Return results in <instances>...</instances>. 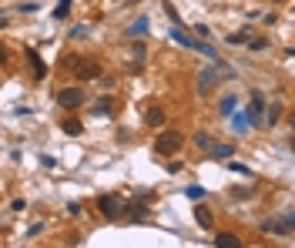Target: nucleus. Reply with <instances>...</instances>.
<instances>
[{
	"mask_svg": "<svg viewBox=\"0 0 295 248\" xmlns=\"http://www.w3.org/2000/svg\"><path fill=\"white\" fill-rule=\"evenodd\" d=\"M171 40H178V44H182V47H192V50H198V54H204V57H212V60H218V50H215V47L202 44V40H192V37L184 34V30H182V27H178V24L171 27Z\"/></svg>",
	"mask_w": 295,
	"mask_h": 248,
	"instance_id": "1",
	"label": "nucleus"
},
{
	"mask_svg": "<svg viewBox=\"0 0 295 248\" xmlns=\"http://www.w3.org/2000/svg\"><path fill=\"white\" fill-rule=\"evenodd\" d=\"M262 232H265V235H295L292 212H285L282 218H268V222H262Z\"/></svg>",
	"mask_w": 295,
	"mask_h": 248,
	"instance_id": "2",
	"label": "nucleus"
},
{
	"mask_svg": "<svg viewBox=\"0 0 295 248\" xmlns=\"http://www.w3.org/2000/svg\"><path fill=\"white\" fill-rule=\"evenodd\" d=\"M184 138L178 131H161L158 141H154V154H174V151H182Z\"/></svg>",
	"mask_w": 295,
	"mask_h": 248,
	"instance_id": "3",
	"label": "nucleus"
},
{
	"mask_svg": "<svg viewBox=\"0 0 295 248\" xmlns=\"http://www.w3.org/2000/svg\"><path fill=\"white\" fill-rule=\"evenodd\" d=\"M84 101H88V98H84V90H80V88H64V90H57V104H60L64 111H78Z\"/></svg>",
	"mask_w": 295,
	"mask_h": 248,
	"instance_id": "4",
	"label": "nucleus"
},
{
	"mask_svg": "<svg viewBox=\"0 0 295 248\" xmlns=\"http://www.w3.org/2000/svg\"><path fill=\"white\" fill-rule=\"evenodd\" d=\"M98 208H101L104 218H121V198H118V194H101V198H98Z\"/></svg>",
	"mask_w": 295,
	"mask_h": 248,
	"instance_id": "5",
	"label": "nucleus"
},
{
	"mask_svg": "<svg viewBox=\"0 0 295 248\" xmlns=\"http://www.w3.org/2000/svg\"><path fill=\"white\" fill-rule=\"evenodd\" d=\"M248 121L252 124H262L265 121V94H258V90H255V94H252V101H248Z\"/></svg>",
	"mask_w": 295,
	"mask_h": 248,
	"instance_id": "6",
	"label": "nucleus"
},
{
	"mask_svg": "<svg viewBox=\"0 0 295 248\" xmlns=\"http://www.w3.org/2000/svg\"><path fill=\"white\" fill-rule=\"evenodd\" d=\"M74 78H78V80H98V78H101V68H98L94 60H88V64L80 60V68L74 70Z\"/></svg>",
	"mask_w": 295,
	"mask_h": 248,
	"instance_id": "7",
	"label": "nucleus"
},
{
	"mask_svg": "<svg viewBox=\"0 0 295 248\" xmlns=\"http://www.w3.org/2000/svg\"><path fill=\"white\" fill-rule=\"evenodd\" d=\"M27 60H30V68H34V78L44 80V78H47V64L40 60V54H37L34 47H27Z\"/></svg>",
	"mask_w": 295,
	"mask_h": 248,
	"instance_id": "8",
	"label": "nucleus"
},
{
	"mask_svg": "<svg viewBox=\"0 0 295 248\" xmlns=\"http://www.w3.org/2000/svg\"><path fill=\"white\" fill-rule=\"evenodd\" d=\"M215 80H218V70H202V74H198V90H202L204 98L212 94V84H215Z\"/></svg>",
	"mask_w": 295,
	"mask_h": 248,
	"instance_id": "9",
	"label": "nucleus"
},
{
	"mask_svg": "<svg viewBox=\"0 0 295 248\" xmlns=\"http://www.w3.org/2000/svg\"><path fill=\"white\" fill-rule=\"evenodd\" d=\"M232 154H235L232 144H215V141H212V148H208V158H215V161H225V158H232Z\"/></svg>",
	"mask_w": 295,
	"mask_h": 248,
	"instance_id": "10",
	"label": "nucleus"
},
{
	"mask_svg": "<svg viewBox=\"0 0 295 248\" xmlns=\"http://www.w3.org/2000/svg\"><path fill=\"white\" fill-rule=\"evenodd\" d=\"M144 121L151 124V128H161V124H164V111H161L158 104H151V108H148V114H144Z\"/></svg>",
	"mask_w": 295,
	"mask_h": 248,
	"instance_id": "11",
	"label": "nucleus"
},
{
	"mask_svg": "<svg viewBox=\"0 0 295 248\" xmlns=\"http://www.w3.org/2000/svg\"><path fill=\"white\" fill-rule=\"evenodd\" d=\"M91 111L98 114V118H108V114H114V101L111 98H98V104H94Z\"/></svg>",
	"mask_w": 295,
	"mask_h": 248,
	"instance_id": "12",
	"label": "nucleus"
},
{
	"mask_svg": "<svg viewBox=\"0 0 295 248\" xmlns=\"http://www.w3.org/2000/svg\"><path fill=\"white\" fill-rule=\"evenodd\" d=\"M194 222H198L202 228H212V225H215V218H212V212H208L204 204H198V208H194Z\"/></svg>",
	"mask_w": 295,
	"mask_h": 248,
	"instance_id": "13",
	"label": "nucleus"
},
{
	"mask_svg": "<svg viewBox=\"0 0 295 248\" xmlns=\"http://www.w3.org/2000/svg\"><path fill=\"white\" fill-rule=\"evenodd\" d=\"M124 208H128V212H121V214H128V218H134V222H138V218H148V208H144L141 202H128Z\"/></svg>",
	"mask_w": 295,
	"mask_h": 248,
	"instance_id": "14",
	"label": "nucleus"
},
{
	"mask_svg": "<svg viewBox=\"0 0 295 248\" xmlns=\"http://www.w3.org/2000/svg\"><path fill=\"white\" fill-rule=\"evenodd\" d=\"M215 245H222V248H238L242 242H238L235 235H225V232H218V235H215Z\"/></svg>",
	"mask_w": 295,
	"mask_h": 248,
	"instance_id": "15",
	"label": "nucleus"
},
{
	"mask_svg": "<svg viewBox=\"0 0 295 248\" xmlns=\"http://www.w3.org/2000/svg\"><path fill=\"white\" fill-rule=\"evenodd\" d=\"M60 128H64V134H70V138H78L80 131H84V124H80V121H74V118H68V121L60 124Z\"/></svg>",
	"mask_w": 295,
	"mask_h": 248,
	"instance_id": "16",
	"label": "nucleus"
},
{
	"mask_svg": "<svg viewBox=\"0 0 295 248\" xmlns=\"http://www.w3.org/2000/svg\"><path fill=\"white\" fill-rule=\"evenodd\" d=\"M235 114V111H232ZM232 121H235V131H238V134H245V131H248L252 128V121H248V114H235V118H232Z\"/></svg>",
	"mask_w": 295,
	"mask_h": 248,
	"instance_id": "17",
	"label": "nucleus"
},
{
	"mask_svg": "<svg viewBox=\"0 0 295 248\" xmlns=\"http://www.w3.org/2000/svg\"><path fill=\"white\" fill-rule=\"evenodd\" d=\"M278 118H282V104L275 101L272 108H268V111H265V124H275V121H278Z\"/></svg>",
	"mask_w": 295,
	"mask_h": 248,
	"instance_id": "18",
	"label": "nucleus"
},
{
	"mask_svg": "<svg viewBox=\"0 0 295 248\" xmlns=\"http://www.w3.org/2000/svg\"><path fill=\"white\" fill-rule=\"evenodd\" d=\"M68 14H70V0H60V4L54 7V20H64Z\"/></svg>",
	"mask_w": 295,
	"mask_h": 248,
	"instance_id": "19",
	"label": "nucleus"
},
{
	"mask_svg": "<svg viewBox=\"0 0 295 248\" xmlns=\"http://www.w3.org/2000/svg\"><path fill=\"white\" fill-rule=\"evenodd\" d=\"M235 104H238V98H232V94H228V98H222V104H218V108H222V114L228 118V114L235 111Z\"/></svg>",
	"mask_w": 295,
	"mask_h": 248,
	"instance_id": "20",
	"label": "nucleus"
},
{
	"mask_svg": "<svg viewBox=\"0 0 295 248\" xmlns=\"http://www.w3.org/2000/svg\"><path fill=\"white\" fill-rule=\"evenodd\" d=\"M60 68H64V70H78V68H80V57H78V54L64 57V60H60Z\"/></svg>",
	"mask_w": 295,
	"mask_h": 248,
	"instance_id": "21",
	"label": "nucleus"
},
{
	"mask_svg": "<svg viewBox=\"0 0 295 248\" xmlns=\"http://www.w3.org/2000/svg\"><path fill=\"white\" fill-rule=\"evenodd\" d=\"M265 47H268L265 37H248V50H265Z\"/></svg>",
	"mask_w": 295,
	"mask_h": 248,
	"instance_id": "22",
	"label": "nucleus"
},
{
	"mask_svg": "<svg viewBox=\"0 0 295 248\" xmlns=\"http://www.w3.org/2000/svg\"><path fill=\"white\" fill-rule=\"evenodd\" d=\"M194 144H198V148H204V151H208V148H212V138L204 134V131H198V134H194Z\"/></svg>",
	"mask_w": 295,
	"mask_h": 248,
	"instance_id": "23",
	"label": "nucleus"
},
{
	"mask_svg": "<svg viewBox=\"0 0 295 248\" xmlns=\"http://www.w3.org/2000/svg\"><path fill=\"white\" fill-rule=\"evenodd\" d=\"M144 30H148V20H144V17H141L134 27H128V34H131V37H134V34H144Z\"/></svg>",
	"mask_w": 295,
	"mask_h": 248,
	"instance_id": "24",
	"label": "nucleus"
},
{
	"mask_svg": "<svg viewBox=\"0 0 295 248\" xmlns=\"http://www.w3.org/2000/svg\"><path fill=\"white\" fill-rule=\"evenodd\" d=\"M184 194H188V198H194V202H198V198H204V188H198V184H192V188H184Z\"/></svg>",
	"mask_w": 295,
	"mask_h": 248,
	"instance_id": "25",
	"label": "nucleus"
},
{
	"mask_svg": "<svg viewBox=\"0 0 295 248\" xmlns=\"http://www.w3.org/2000/svg\"><path fill=\"white\" fill-rule=\"evenodd\" d=\"M161 7H164V14H168V17H171V20H174V24H182V17H178V10H174L171 4H164V0H161Z\"/></svg>",
	"mask_w": 295,
	"mask_h": 248,
	"instance_id": "26",
	"label": "nucleus"
},
{
	"mask_svg": "<svg viewBox=\"0 0 295 248\" xmlns=\"http://www.w3.org/2000/svg\"><path fill=\"white\" fill-rule=\"evenodd\" d=\"M232 171H238V174H245V178H248V174H252V171L245 168V164H238V161H232Z\"/></svg>",
	"mask_w": 295,
	"mask_h": 248,
	"instance_id": "27",
	"label": "nucleus"
},
{
	"mask_svg": "<svg viewBox=\"0 0 295 248\" xmlns=\"http://www.w3.org/2000/svg\"><path fill=\"white\" fill-rule=\"evenodd\" d=\"M4 60H7V47L0 44V64H4Z\"/></svg>",
	"mask_w": 295,
	"mask_h": 248,
	"instance_id": "28",
	"label": "nucleus"
},
{
	"mask_svg": "<svg viewBox=\"0 0 295 248\" xmlns=\"http://www.w3.org/2000/svg\"><path fill=\"white\" fill-rule=\"evenodd\" d=\"M0 27H7V17H0Z\"/></svg>",
	"mask_w": 295,
	"mask_h": 248,
	"instance_id": "29",
	"label": "nucleus"
},
{
	"mask_svg": "<svg viewBox=\"0 0 295 248\" xmlns=\"http://www.w3.org/2000/svg\"><path fill=\"white\" fill-rule=\"evenodd\" d=\"M128 4H134V0H128Z\"/></svg>",
	"mask_w": 295,
	"mask_h": 248,
	"instance_id": "30",
	"label": "nucleus"
},
{
	"mask_svg": "<svg viewBox=\"0 0 295 248\" xmlns=\"http://www.w3.org/2000/svg\"><path fill=\"white\" fill-rule=\"evenodd\" d=\"M275 4H282V0H275Z\"/></svg>",
	"mask_w": 295,
	"mask_h": 248,
	"instance_id": "31",
	"label": "nucleus"
}]
</instances>
